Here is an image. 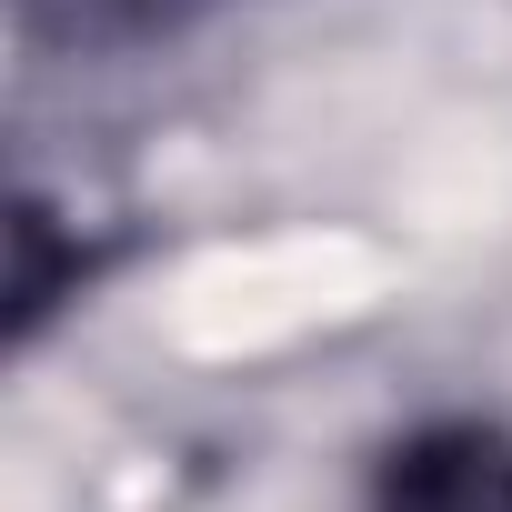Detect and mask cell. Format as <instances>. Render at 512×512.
Returning <instances> with one entry per match:
<instances>
[{
  "label": "cell",
  "mask_w": 512,
  "mask_h": 512,
  "mask_svg": "<svg viewBox=\"0 0 512 512\" xmlns=\"http://www.w3.org/2000/svg\"><path fill=\"white\" fill-rule=\"evenodd\" d=\"M191 11V0H21V31L51 51H111V41H151Z\"/></svg>",
  "instance_id": "cell-2"
},
{
  "label": "cell",
  "mask_w": 512,
  "mask_h": 512,
  "mask_svg": "<svg viewBox=\"0 0 512 512\" xmlns=\"http://www.w3.org/2000/svg\"><path fill=\"white\" fill-rule=\"evenodd\" d=\"M362 512H512V422L492 412L402 422L362 472Z\"/></svg>",
  "instance_id": "cell-1"
}]
</instances>
